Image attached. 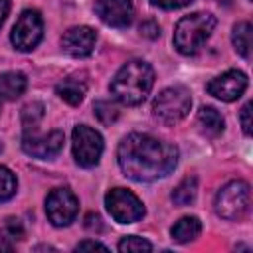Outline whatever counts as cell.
Instances as JSON below:
<instances>
[{"mask_svg":"<svg viewBox=\"0 0 253 253\" xmlns=\"http://www.w3.org/2000/svg\"><path fill=\"white\" fill-rule=\"evenodd\" d=\"M202 231V223L196 215H186L182 219H178L172 229H170V235L174 241L178 243H188V241H194Z\"/></svg>","mask_w":253,"mask_h":253,"instance_id":"obj_17","label":"cell"},{"mask_svg":"<svg viewBox=\"0 0 253 253\" xmlns=\"http://www.w3.org/2000/svg\"><path fill=\"white\" fill-rule=\"evenodd\" d=\"M251 204V188L243 180H233L225 184L217 194H215V211L219 217L237 221L241 219Z\"/></svg>","mask_w":253,"mask_h":253,"instance_id":"obj_5","label":"cell"},{"mask_svg":"<svg viewBox=\"0 0 253 253\" xmlns=\"http://www.w3.org/2000/svg\"><path fill=\"white\" fill-rule=\"evenodd\" d=\"M154 85V69L142 59L126 61L111 79V95L123 105H140Z\"/></svg>","mask_w":253,"mask_h":253,"instance_id":"obj_2","label":"cell"},{"mask_svg":"<svg viewBox=\"0 0 253 253\" xmlns=\"http://www.w3.org/2000/svg\"><path fill=\"white\" fill-rule=\"evenodd\" d=\"M28 87V79L20 71H6L0 75V97L14 101L18 99Z\"/></svg>","mask_w":253,"mask_h":253,"instance_id":"obj_16","label":"cell"},{"mask_svg":"<svg viewBox=\"0 0 253 253\" xmlns=\"http://www.w3.org/2000/svg\"><path fill=\"white\" fill-rule=\"evenodd\" d=\"M231 42H233V47L235 51L249 59L251 57V24L249 22H239L233 26V32H231Z\"/></svg>","mask_w":253,"mask_h":253,"instance_id":"obj_18","label":"cell"},{"mask_svg":"<svg viewBox=\"0 0 253 253\" xmlns=\"http://www.w3.org/2000/svg\"><path fill=\"white\" fill-rule=\"evenodd\" d=\"M192 2L194 0H150L152 6H158L162 10H178V8H184Z\"/></svg>","mask_w":253,"mask_h":253,"instance_id":"obj_24","label":"cell"},{"mask_svg":"<svg viewBox=\"0 0 253 253\" xmlns=\"http://www.w3.org/2000/svg\"><path fill=\"white\" fill-rule=\"evenodd\" d=\"M10 14V0H0V28Z\"/></svg>","mask_w":253,"mask_h":253,"instance_id":"obj_29","label":"cell"},{"mask_svg":"<svg viewBox=\"0 0 253 253\" xmlns=\"http://www.w3.org/2000/svg\"><path fill=\"white\" fill-rule=\"evenodd\" d=\"M247 89V75L239 69H229L208 83V93L221 101H235Z\"/></svg>","mask_w":253,"mask_h":253,"instance_id":"obj_11","label":"cell"},{"mask_svg":"<svg viewBox=\"0 0 253 253\" xmlns=\"http://www.w3.org/2000/svg\"><path fill=\"white\" fill-rule=\"evenodd\" d=\"M22 148L34 158H53L63 148V132L51 130L47 134H38L36 130H26L22 138Z\"/></svg>","mask_w":253,"mask_h":253,"instance_id":"obj_10","label":"cell"},{"mask_svg":"<svg viewBox=\"0 0 253 253\" xmlns=\"http://www.w3.org/2000/svg\"><path fill=\"white\" fill-rule=\"evenodd\" d=\"M217 20L210 12H196L190 16H184L174 30V47L182 55H194L204 42L211 36Z\"/></svg>","mask_w":253,"mask_h":253,"instance_id":"obj_3","label":"cell"},{"mask_svg":"<svg viewBox=\"0 0 253 253\" xmlns=\"http://www.w3.org/2000/svg\"><path fill=\"white\" fill-rule=\"evenodd\" d=\"M93 109H95V117H97L103 125H111V123H115L117 117H119V109H117L111 101H97Z\"/></svg>","mask_w":253,"mask_h":253,"instance_id":"obj_22","label":"cell"},{"mask_svg":"<svg viewBox=\"0 0 253 253\" xmlns=\"http://www.w3.org/2000/svg\"><path fill=\"white\" fill-rule=\"evenodd\" d=\"M198 125H200V130L206 136H210V138L219 136L223 132V128H225V123H223L221 113L215 107H210V105H204L198 111Z\"/></svg>","mask_w":253,"mask_h":253,"instance_id":"obj_14","label":"cell"},{"mask_svg":"<svg viewBox=\"0 0 253 253\" xmlns=\"http://www.w3.org/2000/svg\"><path fill=\"white\" fill-rule=\"evenodd\" d=\"M190 107L192 97L186 87H168L156 95L152 103V115L162 125H176L190 113Z\"/></svg>","mask_w":253,"mask_h":253,"instance_id":"obj_4","label":"cell"},{"mask_svg":"<svg viewBox=\"0 0 253 253\" xmlns=\"http://www.w3.org/2000/svg\"><path fill=\"white\" fill-rule=\"evenodd\" d=\"M16 176L12 174L10 168L6 166H0V202H6L10 200L14 194H16Z\"/></svg>","mask_w":253,"mask_h":253,"instance_id":"obj_21","label":"cell"},{"mask_svg":"<svg viewBox=\"0 0 253 253\" xmlns=\"http://www.w3.org/2000/svg\"><path fill=\"white\" fill-rule=\"evenodd\" d=\"M43 36V20L38 10H24L14 28H12V43L18 51H32Z\"/></svg>","mask_w":253,"mask_h":253,"instance_id":"obj_8","label":"cell"},{"mask_svg":"<svg viewBox=\"0 0 253 253\" xmlns=\"http://www.w3.org/2000/svg\"><path fill=\"white\" fill-rule=\"evenodd\" d=\"M71 150L79 166L91 168L103 154V136L87 125H77L71 134Z\"/></svg>","mask_w":253,"mask_h":253,"instance_id":"obj_6","label":"cell"},{"mask_svg":"<svg viewBox=\"0 0 253 253\" xmlns=\"http://www.w3.org/2000/svg\"><path fill=\"white\" fill-rule=\"evenodd\" d=\"M97 42V34L89 26H75L69 28L61 38V47L71 57H87L91 55Z\"/></svg>","mask_w":253,"mask_h":253,"instance_id":"obj_13","label":"cell"},{"mask_svg":"<svg viewBox=\"0 0 253 253\" xmlns=\"http://www.w3.org/2000/svg\"><path fill=\"white\" fill-rule=\"evenodd\" d=\"M42 119H43V105L42 103L34 101V103H28L22 109V125H24V130H36Z\"/></svg>","mask_w":253,"mask_h":253,"instance_id":"obj_20","label":"cell"},{"mask_svg":"<svg viewBox=\"0 0 253 253\" xmlns=\"http://www.w3.org/2000/svg\"><path fill=\"white\" fill-rule=\"evenodd\" d=\"M79 210V202L69 188H55L45 200V213L55 227L69 225Z\"/></svg>","mask_w":253,"mask_h":253,"instance_id":"obj_9","label":"cell"},{"mask_svg":"<svg viewBox=\"0 0 253 253\" xmlns=\"http://www.w3.org/2000/svg\"><path fill=\"white\" fill-rule=\"evenodd\" d=\"M85 249H101V251H107V245L99 243V241H93V239H85L81 243L75 245V251H85Z\"/></svg>","mask_w":253,"mask_h":253,"instance_id":"obj_26","label":"cell"},{"mask_svg":"<svg viewBox=\"0 0 253 253\" xmlns=\"http://www.w3.org/2000/svg\"><path fill=\"white\" fill-rule=\"evenodd\" d=\"M140 34L146 36V38H156V36L160 34V28H158V24H154V22H144V24L140 26Z\"/></svg>","mask_w":253,"mask_h":253,"instance_id":"obj_27","label":"cell"},{"mask_svg":"<svg viewBox=\"0 0 253 253\" xmlns=\"http://www.w3.org/2000/svg\"><path fill=\"white\" fill-rule=\"evenodd\" d=\"M215 2H219V4H225V6H229V4H231V0H215Z\"/></svg>","mask_w":253,"mask_h":253,"instance_id":"obj_30","label":"cell"},{"mask_svg":"<svg viewBox=\"0 0 253 253\" xmlns=\"http://www.w3.org/2000/svg\"><path fill=\"white\" fill-rule=\"evenodd\" d=\"M12 235L8 233V229L4 227L2 231H0V251H10L12 249Z\"/></svg>","mask_w":253,"mask_h":253,"instance_id":"obj_28","label":"cell"},{"mask_svg":"<svg viewBox=\"0 0 253 253\" xmlns=\"http://www.w3.org/2000/svg\"><path fill=\"white\" fill-rule=\"evenodd\" d=\"M105 206L111 217L119 223H134L144 215V204L125 188H113L105 196Z\"/></svg>","mask_w":253,"mask_h":253,"instance_id":"obj_7","label":"cell"},{"mask_svg":"<svg viewBox=\"0 0 253 253\" xmlns=\"http://www.w3.org/2000/svg\"><path fill=\"white\" fill-rule=\"evenodd\" d=\"M55 93H57L65 103H69V105L75 107V105H79V103L83 101V97H85V93H87V83H85L83 79H79V77H65L63 81L57 83Z\"/></svg>","mask_w":253,"mask_h":253,"instance_id":"obj_15","label":"cell"},{"mask_svg":"<svg viewBox=\"0 0 253 253\" xmlns=\"http://www.w3.org/2000/svg\"><path fill=\"white\" fill-rule=\"evenodd\" d=\"M239 121H241V126H243V132L249 136L251 134V103H245L241 113H239Z\"/></svg>","mask_w":253,"mask_h":253,"instance_id":"obj_25","label":"cell"},{"mask_svg":"<svg viewBox=\"0 0 253 253\" xmlns=\"http://www.w3.org/2000/svg\"><path fill=\"white\" fill-rule=\"evenodd\" d=\"M123 174L134 182H152L168 176L178 164V148L150 134L132 132L117 148Z\"/></svg>","mask_w":253,"mask_h":253,"instance_id":"obj_1","label":"cell"},{"mask_svg":"<svg viewBox=\"0 0 253 253\" xmlns=\"http://www.w3.org/2000/svg\"><path fill=\"white\" fill-rule=\"evenodd\" d=\"M0 109H2V97H0Z\"/></svg>","mask_w":253,"mask_h":253,"instance_id":"obj_31","label":"cell"},{"mask_svg":"<svg viewBox=\"0 0 253 253\" xmlns=\"http://www.w3.org/2000/svg\"><path fill=\"white\" fill-rule=\"evenodd\" d=\"M95 12L107 26L113 28H126L132 22V0H97Z\"/></svg>","mask_w":253,"mask_h":253,"instance_id":"obj_12","label":"cell"},{"mask_svg":"<svg viewBox=\"0 0 253 253\" xmlns=\"http://www.w3.org/2000/svg\"><path fill=\"white\" fill-rule=\"evenodd\" d=\"M196 194H198V180L194 176H188L184 178L172 192V200L174 204L178 206H188L196 200Z\"/></svg>","mask_w":253,"mask_h":253,"instance_id":"obj_19","label":"cell"},{"mask_svg":"<svg viewBox=\"0 0 253 253\" xmlns=\"http://www.w3.org/2000/svg\"><path fill=\"white\" fill-rule=\"evenodd\" d=\"M152 243L138 237V235H126L119 241V251H150Z\"/></svg>","mask_w":253,"mask_h":253,"instance_id":"obj_23","label":"cell"}]
</instances>
